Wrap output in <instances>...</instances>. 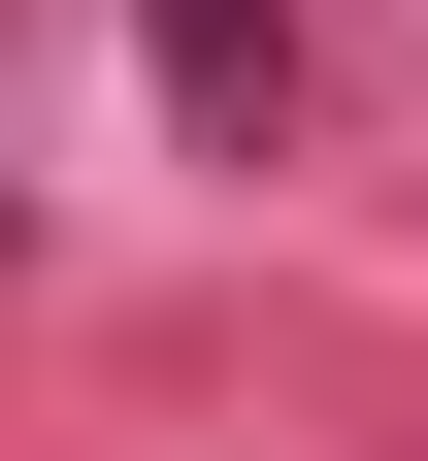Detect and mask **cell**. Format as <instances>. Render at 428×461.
<instances>
[{"mask_svg": "<svg viewBox=\"0 0 428 461\" xmlns=\"http://www.w3.org/2000/svg\"><path fill=\"white\" fill-rule=\"evenodd\" d=\"M165 99H198V132L264 165V99H296V0H165Z\"/></svg>", "mask_w": 428, "mask_h": 461, "instance_id": "obj_1", "label": "cell"}]
</instances>
